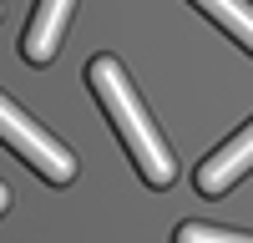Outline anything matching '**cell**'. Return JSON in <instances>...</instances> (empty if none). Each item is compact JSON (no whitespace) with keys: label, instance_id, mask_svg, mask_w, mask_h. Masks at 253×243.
Segmentation results:
<instances>
[{"label":"cell","instance_id":"obj_4","mask_svg":"<svg viewBox=\"0 0 253 243\" xmlns=\"http://www.w3.org/2000/svg\"><path fill=\"white\" fill-rule=\"evenodd\" d=\"M71 10H76V0H36L31 26L20 36V56H26L31 66H46V61L61 51V36H66Z\"/></svg>","mask_w":253,"mask_h":243},{"label":"cell","instance_id":"obj_7","mask_svg":"<svg viewBox=\"0 0 253 243\" xmlns=\"http://www.w3.org/2000/svg\"><path fill=\"white\" fill-rule=\"evenodd\" d=\"M10 208V188H5V182H0V213H5Z\"/></svg>","mask_w":253,"mask_h":243},{"label":"cell","instance_id":"obj_3","mask_svg":"<svg viewBox=\"0 0 253 243\" xmlns=\"http://www.w3.org/2000/svg\"><path fill=\"white\" fill-rule=\"evenodd\" d=\"M248 172H253V122H248L243 132H233L218 152H208V162L198 167V193L203 198H223Z\"/></svg>","mask_w":253,"mask_h":243},{"label":"cell","instance_id":"obj_2","mask_svg":"<svg viewBox=\"0 0 253 243\" xmlns=\"http://www.w3.org/2000/svg\"><path fill=\"white\" fill-rule=\"evenodd\" d=\"M0 142H5L20 162H31V172L46 177L51 188H66V182L76 177V157L61 147V142L41 127V122H31L5 91H0Z\"/></svg>","mask_w":253,"mask_h":243},{"label":"cell","instance_id":"obj_6","mask_svg":"<svg viewBox=\"0 0 253 243\" xmlns=\"http://www.w3.org/2000/svg\"><path fill=\"white\" fill-rule=\"evenodd\" d=\"M172 243H253V233H238V228H213V223H177Z\"/></svg>","mask_w":253,"mask_h":243},{"label":"cell","instance_id":"obj_5","mask_svg":"<svg viewBox=\"0 0 253 243\" xmlns=\"http://www.w3.org/2000/svg\"><path fill=\"white\" fill-rule=\"evenodd\" d=\"M203 15H213L218 26L253 56V0H193Z\"/></svg>","mask_w":253,"mask_h":243},{"label":"cell","instance_id":"obj_1","mask_svg":"<svg viewBox=\"0 0 253 243\" xmlns=\"http://www.w3.org/2000/svg\"><path fill=\"white\" fill-rule=\"evenodd\" d=\"M81 81L91 86V96L101 101V112H107V122L117 127L126 157L137 162V172L147 188H172L177 177V162H172V147H167V137L157 132V122L147 117L142 96L132 91V81H126L122 61L117 56H91L86 71H81Z\"/></svg>","mask_w":253,"mask_h":243}]
</instances>
